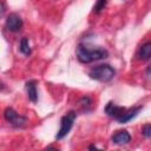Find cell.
<instances>
[{
    "mask_svg": "<svg viewBox=\"0 0 151 151\" xmlns=\"http://www.w3.org/2000/svg\"><path fill=\"white\" fill-rule=\"evenodd\" d=\"M109 57V51L98 47V48H88L85 45H79L77 47V58L83 64H90L93 61H98Z\"/></svg>",
    "mask_w": 151,
    "mask_h": 151,
    "instance_id": "cell-1",
    "label": "cell"
},
{
    "mask_svg": "<svg viewBox=\"0 0 151 151\" xmlns=\"http://www.w3.org/2000/svg\"><path fill=\"white\" fill-rule=\"evenodd\" d=\"M88 76L91 79H94L101 83H107L114 78L116 70L109 64H101L91 68V71L88 72Z\"/></svg>",
    "mask_w": 151,
    "mask_h": 151,
    "instance_id": "cell-2",
    "label": "cell"
},
{
    "mask_svg": "<svg viewBox=\"0 0 151 151\" xmlns=\"http://www.w3.org/2000/svg\"><path fill=\"white\" fill-rule=\"evenodd\" d=\"M142 134H143L145 138H150V137H151V125H150V124H145V125L142 127Z\"/></svg>",
    "mask_w": 151,
    "mask_h": 151,
    "instance_id": "cell-14",
    "label": "cell"
},
{
    "mask_svg": "<svg viewBox=\"0 0 151 151\" xmlns=\"http://www.w3.org/2000/svg\"><path fill=\"white\" fill-rule=\"evenodd\" d=\"M79 104H80L83 107H87V106H90V105L92 104V99H91L90 97H87V96L81 97V98L79 99Z\"/></svg>",
    "mask_w": 151,
    "mask_h": 151,
    "instance_id": "cell-13",
    "label": "cell"
},
{
    "mask_svg": "<svg viewBox=\"0 0 151 151\" xmlns=\"http://www.w3.org/2000/svg\"><path fill=\"white\" fill-rule=\"evenodd\" d=\"M24 22H22V19L20 18L19 14L17 13H11L9 15H7L6 18V21H5V26L8 31L11 32H19L22 27Z\"/></svg>",
    "mask_w": 151,
    "mask_h": 151,
    "instance_id": "cell-5",
    "label": "cell"
},
{
    "mask_svg": "<svg viewBox=\"0 0 151 151\" xmlns=\"http://www.w3.org/2000/svg\"><path fill=\"white\" fill-rule=\"evenodd\" d=\"M146 76L150 77V67H147V70H146Z\"/></svg>",
    "mask_w": 151,
    "mask_h": 151,
    "instance_id": "cell-16",
    "label": "cell"
},
{
    "mask_svg": "<svg viewBox=\"0 0 151 151\" xmlns=\"http://www.w3.org/2000/svg\"><path fill=\"white\" fill-rule=\"evenodd\" d=\"M76 118H77V113L74 111H70L65 116L61 117V119H60V129L55 134V139L57 140H60V139H63L64 137H66L68 134V132L73 127Z\"/></svg>",
    "mask_w": 151,
    "mask_h": 151,
    "instance_id": "cell-3",
    "label": "cell"
},
{
    "mask_svg": "<svg viewBox=\"0 0 151 151\" xmlns=\"http://www.w3.org/2000/svg\"><path fill=\"white\" fill-rule=\"evenodd\" d=\"M142 109H143V106H136V107H132L130 110H125V112L123 113V116L118 119V123H120V124L129 123L130 120H132L133 118H136L138 116V113L140 112Z\"/></svg>",
    "mask_w": 151,
    "mask_h": 151,
    "instance_id": "cell-8",
    "label": "cell"
},
{
    "mask_svg": "<svg viewBox=\"0 0 151 151\" xmlns=\"http://www.w3.org/2000/svg\"><path fill=\"white\" fill-rule=\"evenodd\" d=\"M19 50H20V52L24 54V55H26V57H28L29 54H31V47H29V42H28V39L27 38H22L21 39V41H20V45H19Z\"/></svg>",
    "mask_w": 151,
    "mask_h": 151,
    "instance_id": "cell-11",
    "label": "cell"
},
{
    "mask_svg": "<svg viewBox=\"0 0 151 151\" xmlns=\"http://www.w3.org/2000/svg\"><path fill=\"white\" fill-rule=\"evenodd\" d=\"M26 91H27V97L32 103L38 101V90H37V81L35 80H28L26 83Z\"/></svg>",
    "mask_w": 151,
    "mask_h": 151,
    "instance_id": "cell-9",
    "label": "cell"
},
{
    "mask_svg": "<svg viewBox=\"0 0 151 151\" xmlns=\"http://www.w3.org/2000/svg\"><path fill=\"white\" fill-rule=\"evenodd\" d=\"M151 57V42H145L140 46L138 51V58L142 60H149Z\"/></svg>",
    "mask_w": 151,
    "mask_h": 151,
    "instance_id": "cell-10",
    "label": "cell"
},
{
    "mask_svg": "<svg viewBox=\"0 0 151 151\" xmlns=\"http://www.w3.org/2000/svg\"><path fill=\"white\" fill-rule=\"evenodd\" d=\"M125 107H123V106H118V105H116L114 103H112V101H109L107 104H106V106H105V113L109 116V117H111V118H113V119H116V120H118L122 116H123V113L125 112Z\"/></svg>",
    "mask_w": 151,
    "mask_h": 151,
    "instance_id": "cell-6",
    "label": "cell"
},
{
    "mask_svg": "<svg viewBox=\"0 0 151 151\" xmlns=\"http://www.w3.org/2000/svg\"><path fill=\"white\" fill-rule=\"evenodd\" d=\"M4 117L7 123L15 127H25L27 124V118L25 116L19 114L13 107H6L4 111Z\"/></svg>",
    "mask_w": 151,
    "mask_h": 151,
    "instance_id": "cell-4",
    "label": "cell"
},
{
    "mask_svg": "<svg viewBox=\"0 0 151 151\" xmlns=\"http://www.w3.org/2000/svg\"><path fill=\"white\" fill-rule=\"evenodd\" d=\"M107 0H97L96 5L93 6V12L94 13H100L105 7H106Z\"/></svg>",
    "mask_w": 151,
    "mask_h": 151,
    "instance_id": "cell-12",
    "label": "cell"
},
{
    "mask_svg": "<svg viewBox=\"0 0 151 151\" xmlns=\"http://www.w3.org/2000/svg\"><path fill=\"white\" fill-rule=\"evenodd\" d=\"M4 12H5V5H4V2H0V15H1Z\"/></svg>",
    "mask_w": 151,
    "mask_h": 151,
    "instance_id": "cell-15",
    "label": "cell"
},
{
    "mask_svg": "<svg viewBox=\"0 0 151 151\" xmlns=\"http://www.w3.org/2000/svg\"><path fill=\"white\" fill-rule=\"evenodd\" d=\"M111 140L116 145H126L131 142V134L126 130H119L111 137Z\"/></svg>",
    "mask_w": 151,
    "mask_h": 151,
    "instance_id": "cell-7",
    "label": "cell"
}]
</instances>
